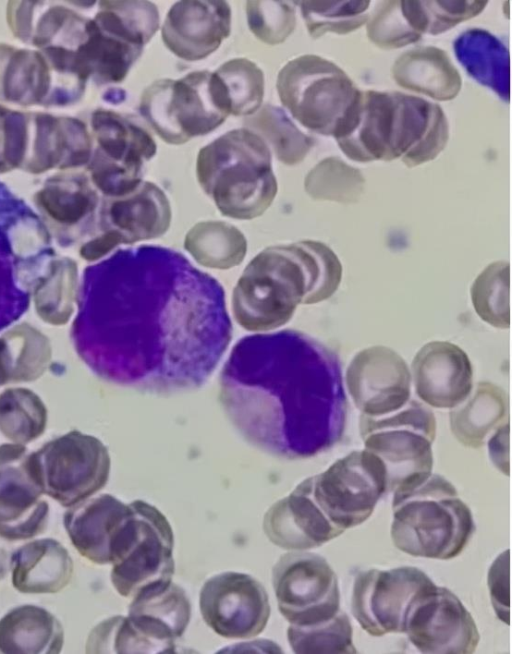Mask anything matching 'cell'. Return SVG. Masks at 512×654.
<instances>
[{
  "label": "cell",
  "instance_id": "obj_1",
  "mask_svg": "<svg viewBox=\"0 0 512 654\" xmlns=\"http://www.w3.org/2000/svg\"><path fill=\"white\" fill-rule=\"evenodd\" d=\"M342 272L338 256L323 242L269 246L247 264L233 289L234 319L252 332L280 328L298 305L329 299L341 283Z\"/></svg>",
  "mask_w": 512,
  "mask_h": 654
},
{
  "label": "cell",
  "instance_id": "obj_2",
  "mask_svg": "<svg viewBox=\"0 0 512 654\" xmlns=\"http://www.w3.org/2000/svg\"><path fill=\"white\" fill-rule=\"evenodd\" d=\"M202 190L227 217L261 216L277 194L270 147L254 130H231L202 147L196 159Z\"/></svg>",
  "mask_w": 512,
  "mask_h": 654
},
{
  "label": "cell",
  "instance_id": "obj_3",
  "mask_svg": "<svg viewBox=\"0 0 512 654\" xmlns=\"http://www.w3.org/2000/svg\"><path fill=\"white\" fill-rule=\"evenodd\" d=\"M390 536L394 546L415 557L448 560L467 546L475 530L472 512L444 476L395 490Z\"/></svg>",
  "mask_w": 512,
  "mask_h": 654
},
{
  "label": "cell",
  "instance_id": "obj_4",
  "mask_svg": "<svg viewBox=\"0 0 512 654\" xmlns=\"http://www.w3.org/2000/svg\"><path fill=\"white\" fill-rule=\"evenodd\" d=\"M139 111L162 140L180 145L218 128L230 115V104L219 77L199 70L154 81L142 92Z\"/></svg>",
  "mask_w": 512,
  "mask_h": 654
},
{
  "label": "cell",
  "instance_id": "obj_5",
  "mask_svg": "<svg viewBox=\"0 0 512 654\" xmlns=\"http://www.w3.org/2000/svg\"><path fill=\"white\" fill-rule=\"evenodd\" d=\"M436 428L431 408L414 399L385 416L360 415L364 449L383 462L388 492L414 484L432 473Z\"/></svg>",
  "mask_w": 512,
  "mask_h": 654
},
{
  "label": "cell",
  "instance_id": "obj_6",
  "mask_svg": "<svg viewBox=\"0 0 512 654\" xmlns=\"http://www.w3.org/2000/svg\"><path fill=\"white\" fill-rule=\"evenodd\" d=\"M174 534L166 516L143 500L130 502V513L112 548L113 587L132 599L151 587L169 583L175 572Z\"/></svg>",
  "mask_w": 512,
  "mask_h": 654
},
{
  "label": "cell",
  "instance_id": "obj_7",
  "mask_svg": "<svg viewBox=\"0 0 512 654\" xmlns=\"http://www.w3.org/2000/svg\"><path fill=\"white\" fill-rule=\"evenodd\" d=\"M276 89L282 105L302 126L333 136L359 89L335 63L306 54L279 71Z\"/></svg>",
  "mask_w": 512,
  "mask_h": 654
},
{
  "label": "cell",
  "instance_id": "obj_8",
  "mask_svg": "<svg viewBox=\"0 0 512 654\" xmlns=\"http://www.w3.org/2000/svg\"><path fill=\"white\" fill-rule=\"evenodd\" d=\"M43 493L63 507L96 494L108 482L109 451L95 436L72 430L32 452Z\"/></svg>",
  "mask_w": 512,
  "mask_h": 654
},
{
  "label": "cell",
  "instance_id": "obj_9",
  "mask_svg": "<svg viewBox=\"0 0 512 654\" xmlns=\"http://www.w3.org/2000/svg\"><path fill=\"white\" fill-rule=\"evenodd\" d=\"M309 480L315 502L344 531L365 522L388 493L383 462L364 448L337 459Z\"/></svg>",
  "mask_w": 512,
  "mask_h": 654
},
{
  "label": "cell",
  "instance_id": "obj_10",
  "mask_svg": "<svg viewBox=\"0 0 512 654\" xmlns=\"http://www.w3.org/2000/svg\"><path fill=\"white\" fill-rule=\"evenodd\" d=\"M272 585L278 610L291 625L317 624L340 610L337 575L319 554L305 550L281 555L272 568Z\"/></svg>",
  "mask_w": 512,
  "mask_h": 654
},
{
  "label": "cell",
  "instance_id": "obj_11",
  "mask_svg": "<svg viewBox=\"0 0 512 654\" xmlns=\"http://www.w3.org/2000/svg\"><path fill=\"white\" fill-rule=\"evenodd\" d=\"M434 585L424 571L414 566L364 570L354 579L351 611L371 636L404 633L413 602Z\"/></svg>",
  "mask_w": 512,
  "mask_h": 654
},
{
  "label": "cell",
  "instance_id": "obj_12",
  "mask_svg": "<svg viewBox=\"0 0 512 654\" xmlns=\"http://www.w3.org/2000/svg\"><path fill=\"white\" fill-rule=\"evenodd\" d=\"M199 608L204 622L227 639H250L266 627L269 597L254 577L241 572H222L203 584Z\"/></svg>",
  "mask_w": 512,
  "mask_h": 654
},
{
  "label": "cell",
  "instance_id": "obj_13",
  "mask_svg": "<svg viewBox=\"0 0 512 654\" xmlns=\"http://www.w3.org/2000/svg\"><path fill=\"white\" fill-rule=\"evenodd\" d=\"M191 619L185 590L173 581L146 589L132 598L121 617V641L129 653H175L176 640Z\"/></svg>",
  "mask_w": 512,
  "mask_h": 654
},
{
  "label": "cell",
  "instance_id": "obj_14",
  "mask_svg": "<svg viewBox=\"0 0 512 654\" xmlns=\"http://www.w3.org/2000/svg\"><path fill=\"white\" fill-rule=\"evenodd\" d=\"M404 633L428 654H471L480 641L471 613L450 589L436 584L413 602Z\"/></svg>",
  "mask_w": 512,
  "mask_h": 654
},
{
  "label": "cell",
  "instance_id": "obj_15",
  "mask_svg": "<svg viewBox=\"0 0 512 654\" xmlns=\"http://www.w3.org/2000/svg\"><path fill=\"white\" fill-rule=\"evenodd\" d=\"M93 124L102 150L93 171L95 184L111 197L130 193L143 181L144 164L156 154L154 139L111 111L97 112Z\"/></svg>",
  "mask_w": 512,
  "mask_h": 654
},
{
  "label": "cell",
  "instance_id": "obj_16",
  "mask_svg": "<svg viewBox=\"0 0 512 654\" xmlns=\"http://www.w3.org/2000/svg\"><path fill=\"white\" fill-rule=\"evenodd\" d=\"M33 459L24 445L0 446V536L8 541L44 532L49 505Z\"/></svg>",
  "mask_w": 512,
  "mask_h": 654
},
{
  "label": "cell",
  "instance_id": "obj_17",
  "mask_svg": "<svg viewBox=\"0 0 512 654\" xmlns=\"http://www.w3.org/2000/svg\"><path fill=\"white\" fill-rule=\"evenodd\" d=\"M345 384L355 407L371 417L401 409L411 396V374L406 361L383 345L364 348L354 355L346 369Z\"/></svg>",
  "mask_w": 512,
  "mask_h": 654
},
{
  "label": "cell",
  "instance_id": "obj_18",
  "mask_svg": "<svg viewBox=\"0 0 512 654\" xmlns=\"http://www.w3.org/2000/svg\"><path fill=\"white\" fill-rule=\"evenodd\" d=\"M410 374L417 397L433 408H454L474 387L473 366L467 353L449 341L423 345L412 360Z\"/></svg>",
  "mask_w": 512,
  "mask_h": 654
},
{
  "label": "cell",
  "instance_id": "obj_19",
  "mask_svg": "<svg viewBox=\"0 0 512 654\" xmlns=\"http://www.w3.org/2000/svg\"><path fill=\"white\" fill-rule=\"evenodd\" d=\"M391 161L415 167L435 159L445 148L449 125L443 109L424 98L393 91Z\"/></svg>",
  "mask_w": 512,
  "mask_h": 654
},
{
  "label": "cell",
  "instance_id": "obj_20",
  "mask_svg": "<svg viewBox=\"0 0 512 654\" xmlns=\"http://www.w3.org/2000/svg\"><path fill=\"white\" fill-rule=\"evenodd\" d=\"M231 9L223 0H183L169 9L162 41L174 55L198 61L215 52L230 35Z\"/></svg>",
  "mask_w": 512,
  "mask_h": 654
},
{
  "label": "cell",
  "instance_id": "obj_21",
  "mask_svg": "<svg viewBox=\"0 0 512 654\" xmlns=\"http://www.w3.org/2000/svg\"><path fill=\"white\" fill-rule=\"evenodd\" d=\"M262 526L270 542L289 551L320 547L345 532L315 502L309 477L270 506Z\"/></svg>",
  "mask_w": 512,
  "mask_h": 654
},
{
  "label": "cell",
  "instance_id": "obj_22",
  "mask_svg": "<svg viewBox=\"0 0 512 654\" xmlns=\"http://www.w3.org/2000/svg\"><path fill=\"white\" fill-rule=\"evenodd\" d=\"M393 109V92L360 90L333 135L341 151L360 163L391 161Z\"/></svg>",
  "mask_w": 512,
  "mask_h": 654
},
{
  "label": "cell",
  "instance_id": "obj_23",
  "mask_svg": "<svg viewBox=\"0 0 512 654\" xmlns=\"http://www.w3.org/2000/svg\"><path fill=\"white\" fill-rule=\"evenodd\" d=\"M129 513V503L111 494H100L69 507L63 524L81 556L105 565L111 563L114 542Z\"/></svg>",
  "mask_w": 512,
  "mask_h": 654
},
{
  "label": "cell",
  "instance_id": "obj_24",
  "mask_svg": "<svg viewBox=\"0 0 512 654\" xmlns=\"http://www.w3.org/2000/svg\"><path fill=\"white\" fill-rule=\"evenodd\" d=\"M110 229L122 244H134L164 235L172 219L171 205L164 191L142 181L128 194L113 197L107 211Z\"/></svg>",
  "mask_w": 512,
  "mask_h": 654
},
{
  "label": "cell",
  "instance_id": "obj_25",
  "mask_svg": "<svg viewBox=\"0 0 512 654\" xmlns=\"http://www.w3.org/2000/svg\"><path fill=\"white\" fill-rule=\"evenodd\" d=\"M12 585L20 593L49 594L64 589L73 575L68 550L52 538L28 542L12 553Z\"/></svg>",
  "mask_w": 512,
  "mask_h": 654
},
{
  "label": "cell",
  "instance_id": "obj_26",
  "mask_svg": "<svg viewBox=\"0 0 512 654\" xmlns=\"http://www.w3.org/2000/svg\"><path fill=\"white\" fill-rule=\"evenodd\" d=\"M394 81L404 89L438 101L454 99L461 76L447 53L434 46L417 47L401 54L392 66Z\"/></svg>",
  "mask_w": 512,
  "mask_h": 654
},
{
  "label": "cell",
  "instance_id": "obj_27",
  "mask_svg": "<svg viewBox=\"0 0 512 654\" xmlns=\"http://www.w3.org/2000/svg\"><path fill=\"white\" fill-rule=\"evenodd\" d=\"M508 412L509 399L505 390L490 381H481L465 400L450 409V429L463 446L480 448L509 420Z\"/></svg>",
  "mask_w": 512,
  "mask_h": 654
},
{
  "label": "cell",
  "instance_id": "obj_28",
  "mask_svg": "<svg viewBox=\"0 0 512 654\" xmlns=\"http://www.w3.org/2000/svg\"><path fill=\"white\" fill-rule=\"evenodd\" d=\"M64 644L60 621L43 607H15L0 619V654H58Z\"/></svg>",
  "mask_w": 512,
  "mask_h": 654
},
{
  "label": "cell",
  "instance_id": "obj_29",
  "mask_svg": "<svg viewBox=\"0 0 512 654\" xmlns=\"http://www.w3.org/2000/svg\"><path fill=\"white\" fill-rule=\"evenodd\" d=\"M453 49L462 67L475 81L509 102V51L498 38L486 30L473 28L456 38Z\"/></svg>",
  "mask_w": 512,
  "mask_h": 654
},
{
  "label": "cell",
  "instance_id": "obj_30",
  "mask_svg": "<svg viewBox=\"0 0 512 654\" xmlns=\"http://www.w3.org/2000/svg\"><path fill=\"white\" fill-rule=\"evenodd\" d=\"M184 248L201 266L225 270L242 263L247 253V240L234 225L208 220L190 228L185 235Z\"/></svg>",
  "mask_w": 512,
  "mask_h": 654
},
{
  "label": "cell",
  "instance_id": "obj_31",
  "mask_svg": "<svg viewBox=\"0 0 512 654\" xmlns=\"http://www.w3.org/2000/svg\"><path fill=\"white\" fill-rule=\"evenodd\" d=\"M48 410L38 394L25 387L0 393V446L24 445L46 430Z\"/></svg>",
  "mask_w": 512,
  "mask_h": 654
},
{
  "label": "cell",
  "instance_id": "obj_32",
  "mask_svg": "<svg viewBox=\"0 0 512 654\" xmlns=\"http://www.w3.org/2000/svg\"><path fill=\"white\" fill-rule=\"evenodd\" d=\"M47 339L29 327L0 339V386L35 381L50 361Z\"/></svg>",
  "mask_w": 512,
  "mask_h": 654
},
{
  "label": "cell",
  "instance_id": "obj_33",
  "mask_svg": "<svg viewBox=\"0 0 512 654\" xmlns=\"http://www.w3.org/2000/svg\"><path fill=\"white\" fill-rule=\"evenodd\" d=\"M247 124L264 136L277 159L286 165L300 163L314 145V140L298 129L283 109L271 104L253 114Z\"/></svg>",
  "mask_w": 512,
  "mask_h": 654
},
{
  "label": "cell",
  "instance_id": "obj_34",
  "mask_svg": "<svg viewBox=\"0 0 512 654\" xmlns=\"http://www.w3.org/2000/svg\"><path fill=\"white\" fill-rule=\"evenodd\" d=\"M470 296L476 314L485 323L498 329L509 328V263L501 260L487 265L474 280Z\"/></svg>",
  "mask_w": 512,
  "mask_h": 654
},
{
  "label": "cell",
  "instance_id": "obj_35",
  "mask_svg": "<svg viewBox=\"0 0 512 654\" xmlns=\"http://www.w3.org/2000/svg\"><path fill=\"white\" fill-rule=\"evenodd\" d=\"M365 178L361 171L338 157H327L306 175L304 188L313 199L338 203L357 202L363 191Z\"/></svg>",
  "mask_w": 512,
  "mask_h": 654
},
{
  "label": "cell",
  "instance_id": "obj_36",
  "mask_svg": "<svg viewBox=\"0 0 512 654\" xmlns=\"http://www.w3.org/2000/svg\"><path fill=\"white\" fill-rule=\"evenodd\" d=\"M287 639L293 652L298 654L357 653L350 618L341 609L330 619L317 624H289Z\"/></svg>",
  "mask_w": 512,
  "mask_h": 654
},
{
  "label": "cell",
  "instance_id": "obj_37",
  "mask_svg": "<svg viewBox=\"0 0 512 654\" xmlns=\"http://www.w3.org/2000/svg\"><path fill=\"white\" fill-rule=\"evenodd\" d=\"M309 35L319 38L326 33L344 35L364 25L370 1H297Z\"/></svg>",
  "mask_w": 512,
  "mask_h": 654
},
{
  "label": "cell",
  "instance_id": "obj_38",
  "mask_svg": "<svg viewBox=\"0 0 512 654\" xmlns=\"http://www.w3.org/2000/svg\"><path fill=\"white\" fill-rule=\"evenodd\" d=\"M214 73L225 86L230 114L249 116L260 109L264 97V74L254 62L246 58L231 59Z\"/></svg>",
  "mask_w": 512,
  "mask_h": 654
},
{
  "label": "cell",
  "instance_id": "obj_39",
  "mask_svg": "<svg viewBox=\"0 0 512 654\" xmlns=\"http://www.w3.org/2000/svg\"><path fill=\"white\" fill-rule=\"evenodd\" d=\"M366 30L370 41L384 49L413 44L422 37L408 9L407 1L382 2L368 19Z\"/></svg>",
  "mask_w": 512,
  "mask_h": 654
},
{
  "label": "cell",
  "instance_id": "obj_40",
  "mask_svg": "<svg viewBox=\"0 0 512 654\" xmlns=\"http://www.w3.org/2000/svg\"><path fill=\"white\" fill-rule=\"evenodd\" d=\"M293 5L294 1H247L246 15L251 32L268 45L284 42L296 26Z\"/></svg>",
  "mask_w": 512,
  "mask_h": 654
},
{
  "label": "cell",
  "instance_id": "obj_41",
  "mask_svg": "<svg viewBox=\"0 0 512 654\" xmlns=\"http://www.w3.org/2000/svg\"><path fill=\"white\" fill-rule=\"evenodd\" d=\"M487 1H422L427 33L438 35L480 14Z\"/></svg>",
  "mask_w": 512,
  "mask_h": 654
},
{
  "label": "cell",
  "instance_id": "obj_42",
  "mask_svg": "<svg viewBox=\"0 0 512 654\" xmlns=\"http://www.w3.org/2000/svg\"><path fill=\"white\" fill-rule=\"evenodd\" d=\"M487 585L491 604L496 616L505 624L510 623V552H501L491 564Z\"/></svg>",
  "mask_w": 512,
  "mask_h": 654
},
{
  "label": "cell",
  "instance_id": "obj_43",
  "mask_svg": "<svg viewBox=\"0 0 512 654\" xmlns=\"http://www.w3.org/2000/svg\"><path fill=\"white\" fill-rule=\"evenodd\" d=\"M44 208L56 219L73 223L93 207V197L83 192L65 193L55 189L41 193Z\"/></svg>",
  "mask_w": 512,
  "mask_h": 654
},
{
  "label": "cell",
  "instance_id": "obj_44",
  "mask_svg": "<svg viewBox=\"0 0 512 654\" xmlns=\"http://www.w3.org/2000/svg\"><path fill=\"white\" fill-rule=\"evenodd\" d=\"M486 443L494 466L509 476V420L501 424Z\"/></svg>",
  "mask_w": 512,
  "mask_h": 654
},
{
  "label": "cell",
  "instance_id": "obj_45",
  "mask_svg": "<svg viewBox=\"0 0 512 654\" xmlns=\"http://www.w3.org/2000/svg\"><path fill=\"white\" fill-rule=\"evenodd\" d=\"M120 245L117 237L111 232L87 242L80 250L81 256L89 261L99 259Z\"/></svg>",
  "mask_w": 512,
  "mask_h": 654
},
{
  "label": "cell",
  "instance_id": "obj_46",
  "mask_svg": "<svg viewBox=\"0 0 512 654\" xmlns=\"http://www.w3.org/2000/svg\"><path fill=\"white\" fill-rule=\"evenodd\" d=\"M3 539L0 536V580L3 579L9 571L11 564V556L9 549L5 546Z\"/></svg>",
  "mask_w": 512,
  "mask_h": 654
}]
</instances>
